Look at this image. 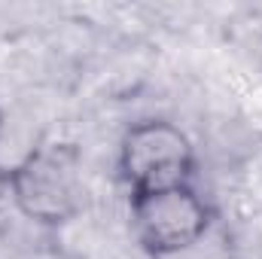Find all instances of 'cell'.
Wrapping results in <instances>:
<instances>
[{
    "instance_id": "cell-3",
    "label": "cell",
    "mask_w": 262,
    "mask_h": 259,
    "mask_svg": "<svg viewBox=\"0 0 262 259\" xmlns=\"http://www.w3.org/2000/svg\"><path fill=\"white\" fill-rule=\"evenodd\" d=\"M128 220L140 250L149 259H168L204 238L220 223V210L198 192L195 183H189L162 192L128 195Z\"/></svg>"
},
{
    "instance_id": "cell-1",
    "label": "cell",
    "mask_w": 262,
    "mask_h": 259,
    "mask_svg": "<svg viewBox=\"0 0 262 259\" xmlns=\"http://www.w3.org/2000/svg\"><path fill=\"white\" fill-rule=\"evenodd\" d=\"M6 189L18 213L43 229H61L82 213V149L73 140H40L9 171Z\"/></svg>"
},
{
    "instance_id": "cell-2",
    "label": "cell",
    "mask_w": 262,
    "mask_h": 259,
    "mask_svg": "<svg viewBox=\"0 0 262 259\" xmlns=\"http://www.w3.org/2000/svg\"><path fill=\"white\" fill-rule=\"evenodd\" d=\"M128 195L162 192L195 183L198 153L186 131L168 119H143L125 128L116 156Z\"/></svg>"
},
{
    "instance_id": "cell-4",
    "label": "cell",
    "mask_w": 262,
    "mask_h": 259,
    "mask_svg": "<svg viewBox=\"0 0 262 259\" xmlns=\"http://www.w3.org/2000/svg\"><path fill=\"white\" fill-rule=\"evenodd\" d=\"M168 259H235L232 235L226 232V226L220 220L204 238H198L192 247H186V250H180V253H174V256H168Z\"/></svg>"
},
{
    "instance_id": "cell-5",
    "label": "cell",
    "mask_w": 262,
    "mask_h": 259,
    "mask_svg": "<svg viewBox=\"0 0 262 259\" xmlns=\"http://www.w3.org/2000/svg\"><path fill=\"white\" fill-rule=\"evenodd\" d=\"M3 125H6V122H3V110H0V137H3Z\"/></svg>"
}]
</instances>
